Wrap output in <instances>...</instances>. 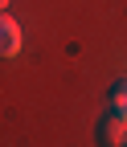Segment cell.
<instances>
[{"label":"cell","mask_w":127,"mask_h":147,"mask_svg":"<svg viewBox=\"0 0 127 147\" xmlns=\"http://www.w3.org/2000/svg\"><path fill=\"white\" fill-rule=\"evenodd\" d=\"M0 8H8V0H0Z\"/></svg>","instance_id":"obj_4"},{"label":"cell","mask_w":127,"mask_h":147,"mask_svg":"<svg viewBox=\"0 0 127 147\" xmlns=\"http://www.w3.org/2000/svg\"><path fill=\"white\" fill-rule=\"evenodd\" d=\"M103 143H127V119L123 115H115L111 110V119H103Z\"/></svg>","instance_id":"obj_2"},{"label":"cell","mask_w":127,"mask_h":147,"mask_svg":"<svg viewBox=\"0 0 127 147\" xmlns=\"http://www.w3.org/2000/svg\"><path fill=\"white\" fill-rule=\"evenodd\" d=\"M111 110H115V115H123V119H127V78L111 86Z\"/></svg>","instance_id":"obj_3"},{"label":"cell","mask_w":127,"mask_h":147,"mask_svg":"<svg viewBox=\"0 0 127 147\" xmlns=\"http://www.w3.org/2000/svg\"><path fill=\"white\" fill-rule=\"evenodd\" d=\"M21 53V25L8 12H0V57H16Z\"/></svg>","instance_id":"obj_1"}]
</instances>
